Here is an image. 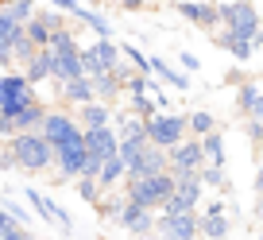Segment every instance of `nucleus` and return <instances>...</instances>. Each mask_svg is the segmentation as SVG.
<instances>
[{"label": "nucleus", "mask_w": 263, "mask_h": 240, "mask_svg": "<svg viewBox=\"0 0 263 240\" xmlns=\"http://www.w3.org/2000/svg\"><path fill=\"white\" fill-rule=\"evenodd\" d=\"M0 167H20L24 174H47L54 171V147L39 132H20L0 147Z\"/></svg>", "instance_id": "f257e3e1"}, {"label": "nucleus", "mask_w": 263, "mask_h": 240, "mask_svg": "<svg viewBox=\"0 0 263 240\" xmlns=\"http://www.w3.org/2000/svg\"><path fill=\"white\" fill-rule=\"evenodd\" d=\"M217 24H221V31H232L240 39H255L263 27L259 4H252V0H221L217 4Z\"/></svg>", "instance_id": "f03ea898"}, {"label": "nucleus", "mask_w": 263, "mask_h": 240, "mask_svg": "<svg viewBox=\"0 0 263 240\" xmlns=\"http://www.w3.org/2000/svg\"><path fill=\"white\" fill-rule=\"evenodd\" d=\"M171 194H174V178H171V171L151 174V178H140V182H124V198L136 201L140 209H151V213H159V209L171 201Z\"/></svg>", "instance_id": "7ed1b4c3"}, {"label": "nucleus", "mask_w": 263, "mask_h": 240, "mask_svg": "<svg viewBox=\"0 0 263 240\" xmlns=\"http://www.w3.org/2000/svg\"><path fill=\"white\" fill-rule=\"evenodd\" d=\"M143 124H147V143H155V147H163V151L178 147V143L190 136L182 113H155L151 120H143Z\"/></svg>", "instance_id": "20e7f679"}, {"label": "nucleus", "mask_w": 263, "mask_h": 240, "mask_svg": "<svg viewBox=\"0 0 263 240\" xmlns=\"http://www.w3.org/2000/svg\"><path fill=\"white\" fill-rule=\"evenodd\" d=\"M120 62H124V58H120V43H112V39H93V43H85V47H82V70H85V78L112 74Z\"/></svg>", "instance_id": "39448f33"}, {"label": "nucleus", "mask_w": 263, "mask_h": 240, "mask_svg": "<svg viewBox=\"0 0 263 240\" xmlns=\"http://www.w3.org/2000/svg\"><path fill=\"white\" fill-rule=\"evenodd\" d=\"M39 136L50 143V147H62V143L78 140L82 128H78V120H74L70 108H47V116H43V124H39Z\"/></svg>", "instance_id": "423d86ee"}, {"label": "nucleus", "mask_w": 263, "mask_h": 240, "mask_svg": "<svg viewBox=\"0 0 263 240\" xmlns=\"http://www.w3.org/2000/svg\"><path fill=\"white\" fill-rule=\"evenodd\" d=\"M85 147H82V136L78 140H70V143H62V147H54V171H58V182H74V178H82V171H85Z\"/></svg>", "instance_id": "0eeeda50"}, {"label": "nucleus", "mask_w": 263, "mask_h": 240, "mask_svg": "<svg viewBox=\"0 0 263 240\" xmlns=\"http://www.w3.org/2000/svg\"><path fill=\"white\" fill-rule=\"evenodd\" d=\"M163 171H166V151L147 143L140 155L124 167V182H140V178H151V174H163Z\"/></svg>", "instance_id": "6e6552de"}, {"label": "nucleus", "mask_w": 263, "mask_h": 240, "mask_svg": "<svg viewBox=\"0 0 263 240\" xmlns=\"http://www.w3.org/2000/svg\"><path fill=\"white\" fill-rule=\"evenodd\" d=\"M24 201H27V206H31L35 213L43 217V221L58 225V229H62V232H74V217L66 213V209L58 206L54 198H47V194H39V190H35V186H27V190H24Z\"/></svg>", "instance_id": "1a4fd4ad"}, {"label": "nucleus", "mask_w": 263, "mask_h": 240, "mask_svg": "<svg viewBox=\"0 0 263 240\" xmlns=\"http://www.w3.org/2000/svg\"><path fill=\"white\" fill-rule=\"evenodd\" d=\"M116 225H120L124 232H132L136 240H147L151 232H155V213H151V209H140L136 201L124 198L120 213H116Z\"/></svg>", "instance_id": "9d476101"}, {"label": "nucleus", "mask_w": 263, "mask_h": 240, "mask_svg": "<svg viewBox=\"0 0 263 240\" xmlns=\"http://www.w3.org/2000/svg\"><path fill=\"white\" fill-rule=\"evenodd\" d=\"M155 240H197V213H182V217H166L155 213Z\"/></svg>", "instance_id": "9b49d317"}, {"label": "nucleus", "mask_w": 263, "mask_h": 240, "mask_svg": "<svg viewBox=\"0 0 263 240\" xmlns=\"http://www.w3.org/2000/svg\"><path fill=\"white\" fill-rule=\"evenodd\" d=\"M82 147L89 159H97V163H105V159L116 155V128H85L82 132Z\"/></svg>", "instance_id": "f8f14e48"}, {"label": "nucleus", "mask_w": 263, "mask_h": 240, "mask_svg": "<svg viewBox=\"0 0 263 240\" xmlns=\"http://www.w3.org/2000/svg\"><path fill=\"white\" fill-rule=\"evenodd\" d=\"M178 16L190 20L194 27H201V31H217V4L213 0H178Z\"/></svg>", "instance_id": "ddd939ff"}, {"label": "nucleus", "mask_w": 263, "mask_h": 240, "mask_svg": "<svg viewBox=\"0 0 263 240\" xmlns=\"http://www.w3.org/2000/svg\"><path fill=\"white\" fill-rule=\"evenodd\" d=\"M74 113V120H78V128H108L112 124V113L116 108L112 105H101V101H89V105H82V108H70Z\"/></svg>", "instance_id": "4468645a"}, {"label": "nucleus", "mask_w": 263, "mask_h": 240, "mask_svg": "<svg viewBox=\"0 0 263 240\" xmlns=\"http://www.w3.org/2000/svg\"><path fill=\"white\" fill-rule=\"evenodd\" d=\"M213 39H217V47H221V50H229V54L236 58V62H252V54H255V39H240V35L221 31V27L213 31Z\"/></svg>", "instance_id": "2eb2a0df"}, {"label": "nucleus", "mask_w": 263, "mask_h": 240, "mask_svg": "<svg viewBox=\"0 0 263 240\" xmlns=\"http://www.w3.org/2000/svg\"><path fill=\"white\" fill-rule=\"evenodd\" d=\"M50 66H54V54H50V50L43 47V50H35V58L27 62L24 70H20V74H24V82H27V85L35 89V85L50 82Z\"/></svg>", "instance_id": "dca6fc26"}, {"label": "nucleus", "mask_w": 263, "mask_h": 240, "mask_svg": "<svg viewBox=\"0 0 263 240\" xmlns=\"http://www.w3.org/2000/svg\"><path fill=\"white\" fill-rule=\"evenodd\" d=\"M58 101L70 105V108H82V105H89V101H97V97H93V82H89V78H78V82L58 85Z\"/></svg>", "instance_id": "f3484780"}, {"label": "nucleus", "mask_w": 263, "mask_h": 240, "mask_svg": "<svg viewBox=\"0 0 263 240\" xmlns=\"http://www.w3.org/2000/svg\"><path fill=\"white\" fill-rule=\"evenodd\" d=\"M147 62H151V78L155 82H163V85H174V89H182L186 93L190 89V78L186 74H178V70L166 62V58H159V54H147Z\"/></svg>", "instance_id": "a211bd4d"}, {"label": "nucleus", "mask_w": 263, "mask_h": 240, "mask_svg": "<svg viewBox=\"0 0 263 240\" xmlns=\"http://www.w3.org/2000/svg\"><path fill=\"white\" fill-rule=\"evenodd\" d=\"M259 101H263V85L255 82V78H244V82L236 85V113L248 120V116L255 113V105H259Z\"/></svg>", "instance_id": "6ab92c4d"}, {"label": "nucleus", "mask_w": 263, "mask_h": 240, "mask_svg": "<svg viewBox=\"0 0 263 240\" xmlns=\"http://www.w3.org/2000/svg\"><path fill=\"white\" fill-rule=\"evenodd\" d=\"M116 70H120V66H116ZM116 70H112V74H97V78H89V82H93V97H97L101 105H112V101L124 93V82H120V74H116Z\"/></svg>", "instance_id": "aec40b11"}, {"label": "nucleus", "mask_w": 263, "mask_h": 240, "mask_svg": "<svg viewBox=\"0 0 263 240\" xmlns=\"http://www.w3.org/2000/svg\"><path fill=\"white\" fill-rule=\"evenodd\" d=\"M97 186H101V194H112L116 186H124V159H120V155H112V159H105V163H101Z\"/></svg>", "instance_id": "412c9836"}, {"label": "nucleus", "mask_w": 263, "mask_h": 240, "mask_svg": "<svg viewBox=\"0 0 263 240\" xmlns=\"http://www.w3.org/2000/svg\"><path fill=\"white\" fill-rule=\"evenodd\" d=\"M197 240H229V213L224 217L197 213Z\"/></svg>", "instance_id": "4be33fe9"}, {"label": "nucleus", "mask_w": 263, "mask_h": 240, "mask_svg": "<svg viewBox=\"0 0 263 240\" xmlns=\"http://www.w3.org/2000/svg\"><path fill=\"white\" fill-rule=\"evenodd\" d=\"M186 132L194 136V140H201V136L217 132V116L209 113V108H194V113L186 116Z\"/></svg>", "instance_id": "5701e85b"}, {"label": "nucleus", "mask_w": 263, "mask_h": 240, "mask_svg": "<svg viewBox=\"0 0 263 240\" xmlns=\"http://www.w3.org/2000/svg\"><path fill=\"white\" fill-rule=\"evenodd\" d=\"M24 35V24L12 16V8H0V47H16V39Z\"/></svg>", "instance_id": "b1692460"}, {"label": "nucleus", "mask_w": 263, "mask_h": 240, "mask_svg": "<svg viewBox=\"0 0 263 240\" xmlns=\"http://www.w3.org/2000/svg\"><path fill=\"white\" fill-rule=\"evenodd\" d=\"M197 178H201V186H205V190L229 194V174H224V167H217V163H205L201 171H197Z\"/></svg>", "instance_id": "393cba45"}, {"label": "nucleus", "mask_w": 263, "mask_h": 240, "mask_svg": "<svg viewBox=\"0 0 263 240\" xmlns=\"http://www.w3.org/2000/svg\"><path fill=\"white\" fill-rule=\"evenodd\" d=\"M201 155H205V163L224 167V136H221V128L209 132V136H201Z\"/></svg>", "instance_id": "a878e982"}, {"label": "nucleus", "mask_w": 263, "mask_h": 240, "mask_svg": "<svg viewBox=\"0 0 263 240\" xmlns=\"http://www.w3.org/2000/svg\"><path fill=\"white\" fill-rule=\"evenodd\" d=\"M120 58H124V62H128V66L136 70L140 78H151V62H147V54H143L140 47H128V43H120Z\"/></svg>", "instance_id": "bb28decb"}, {"label": "nucleus", "mask_w": 263, "mask_h": 240, "mask_svg": "<svg viewBox=\"0 0 263 240\" xmlns=\"http://www.w3.org/2000/svg\"><path fill=\"white\" fill-rule=\"evenodd\" d=\"M0 240H35V232L24 229V225H16L12 217L0 213Z\"/></svg>", "instance_id": "cd10ccee"}, {"label": "nucleus", "mask_w": 263, "mask_h": 240, "mask_svg": "<svg viewBox=\"0 0 263 240\" xmlns=\"http://www.w3.org/2000/svg\"><path fill=\"white\" fill-rule=\"evenodd\" d=\"M0 213L12 217V221L24 225V229L31 225V213H27V206H24V201H16V198H4V201H0Z\"/></svg>", "instance_id": "c85d7f7f"}, {"label": "nucleus", "mask_w": 263, "mask_h": 240, "mask_svg": "<svg viewBox=\"0 0 263 240\" xmlns=\"http://www.w3.org/2000/svg\"><path fill=\"white\" fill-rule=\"evenodd\" d=\"M120 206H124V194H105V198H101V201H97V206H93V209H97L101 217H108V221H116V213H120Z\"/></svg>", "instance_id": "c756f323"}, {"label": "nucleus", "mask_w": 263, "mask_h": 240, "mask_svg": "<svg viewBox=\"0 0 263 240\" xmlns=\"http://www.w3.org/2000/svg\"><path fill=\"white\" fill-rule=\"evenodd\" d=\"M74 186H78V194H82V198L89 201V206H97V201L105 198V194H101V186L93 182V178H74Z\"/></svg>", "instance_id": "7c9ffc66"}, {"label": "nucleus", "mask_w": 263, "mask_h": 240, "mask_svg": "<svg viewBox=\"0 0 263 240\" xmlns=\"http://www.w3.org/2000/svg\"><path fill=\"white\" fill-rule=\"evenodd\" d=\"M54 12H62V16H74V20H82V12H85V4H78V0H47Z\"/></svg>", "instance_id": "2f4dec72"}, {"label": "nucleus", "mask_w": 263, "mask_h": 240, "mask_svg": "<svg viewBox=\"0 0 263 240\" xmlns=\"http://www.w3.org/2000/svg\"><path fill=\"white\" fill-rule=\"evenodd\" d=\"M197 213H205V217H224V213H229V206H224L221 194H217V198H205V201H201V206H197Z\"/></svg>", "instance_id": "473e14b6"}, {"label": "nucleus", "mask_w": 263, "mask_h": 240, "mask_svg": "<svg viewBox=\"0 0 263 240\" xmlns=\"http://www.w3.org/2000/svg\"><path fill=\"white\" fill-rule=\"evenodd\" d=\"M35 0H16V4H12V16L20 20V24H27V20H35Z\"/></svg>", "instance_id": "72a5a7b5"}, {"label": "nucleus", "mask_w": 263, "mask_h": 240, "mask_svg": "<svg viewBox=\"0 0 263 240\" xmlns=\"http://www.w3.org/2000/svg\"><path fill=\"white\" fill-rule=\"evenodd\" d=\"M252 221H259V225H263V190L255 194V206H252Z\"/></svg>", "instance_id": "f704fd0d"}, {"label": "nucleus", "mask_w": 263, "mask_h": 240, "mask_svg": "<svg viewBox=\"0 0 263 240\" xmlns=\"http://www.w3.org/2000/svg\"><path fill=\"white\" fill-rule=\"evenodd\" d=\"M182 66H186L190 74H197V70H201V62H197V58H194V54L186 50V54H182Z\"/></svg>", "instance_id": "c9c22d12"}, {"label": "nucleus", "mask_w": 263, "mask_h": 240, "mask_svg": "<svg viewBox=\"0 0 263 240\" xmlns=\"http://www.w3.org/2000/svg\"><path fill=\"white\" fill-rule=\"evenodd\" d=\"M147 0H120V8H128V12H140Z\"/></svg>", "instance_id": "e433bc0d"}, {"label": "nucleus", "mask_w": 263, "mask_h": 240, "mask_svg": "<svg viewBox=\"0 0 263 240\" xmlns=\"http://www.w3.org/2000/svg\"><path fill=\"white\" fill-rule=\"evenodd\" d=\"M252 186H255V194L263 190V163H259V171H255V178H252Z\"/></svg>", "instance_id": "4c0bfd02"}, {"label": "nucleus", "mask_w": 263, "mask_h": 240, "mask_svg": "<svg viewBox=\"0 0 263 240\" xmlns=\"http://www.w3.org/2000/svg\"><path fill=\"white\" fill-rule=\"evenodd\" d=\"M248 120H263V101H259V105H255V113L248 116Z\"/></svg>", "instance_id": "58836bf2"}, {"label": "nucleus", "mask_w": 263, "mask_h": 240, "mask_svg": "<svg viewBox=\"0 0 263 240\" xmlns=\"http://www.w3.org/2000/svg\"><path fill=\"white\" fill-rule=\"evenodd\" d=\"M12 4H16V0H0V8H12Z\"/></svg>", "instance_id": "ea45409f"}, {"label": "nucleus", "mask_w": 263, "mask_h": 240, "mask_svg": "<svg viewBox=\"0 0 263 240\" xmlns=\"http://www.w3.org/2000/svg\"><path fill=\"white\" fill-rule=\"evenodd\" d=\"M255 240H263V225H259V232H255Z\"/></svg>", "instance_id": "a19ab883"}, {"label": "nucleus", "mask_w": 263, "mask_h": 240, "mask_svg": "<svg viewBox=\"0 0 263 240\" xmlns=\"http://www.w3.org/2000/svg\"><path fill=\"white\" fill-rule=\"evenodd\" d=\"M259 16H263V4H259Z\"/></svg>", "instance_id": "79ce46f5"}, {"label": "nucleus", "mask_w": 263, "mask_h": 240, "mask_svg": "<svg viewBox=\"0 0 263 240\" xmlns=\"http://www.w3.org/2000/svg\"><path fill=\"white\" fill-rule=\"evenodd\" d=\"M116 4H120V0H116Z\"/></svg>", "instance_id": "37998d69"}]
</instances>
